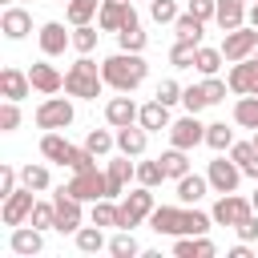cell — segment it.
Listing matches in <instances>:
<instances>
[{
    "label": "cell",
    "instance_id": "obj_1",
    "mask_svg": "<svg viewBox=\"0 0 258 258\" xmlns=\"http://www.w3.org/2000/svg\"><path fill=\"white\" fill-rule=\"evenodd\" d=\"M101 77H105V89H113V93H133L137 85H145L149 64H145L141 52H125V48H117L113 56L101 60Z\"/></svg>",
    "mask_w": 258,
    "mask_h": 258
},
{
    "label": "cell",
    "instance_id": "obj_2",
    "mask_svg": "<svg viewBox=\"0 0 258 258\" xmlns=\"http://www.w3.org/2000/svg\"><path fill=\"white\" fill-rule=\"evenodd\" d=\"M101 89H105L101 64H97L89 52H81V56L69 64V73H64V93H69V97H81V101H97Z\"/></svg>",
    "mask_w": 258,
    "mask_h": 258
},
{
    "label": "cell",
    "instance_id": "obj_3",
    "mask_svg": "<svg viewBox=\"0 0 258 258\" xmlns=\"http://www.w3.org/2000/svg\"><path fill=\"white\" fill-rule=\"evenodd\" d=\"M64 194H73V198H81V202H101V198H109V177H105V169H81V173H73L64 185H60Z\"/></svg>",
    "mask_w": 258,
    "mask_h": 258
},
{
    "label": "cell",
    "instance_id": "obj_4",
    "mask_svg": "<svg viewBox=\"0 0 258 258\" xmlns=\"http://www.w3.org/2000/svg\"><path fill=\"white\" fill-rule=\"evenodd\" d=\"M149 214H153V189L137 181V189L125 194V202H121V230H133V226L149 222Z\"/></svg>",
    "mask_w": 258,
    "mask_h": 258
},
{
    "label": "cell",
    "instance_id": "obj_5",
    "mask_svg": "<svg viewBox=\"0 0 258 258\" xmlns=\"http://www.w3.org/2000/svg\"><path fill=\"white\" fill-rule=\"evenodd\" d=\"M73 125V101L69 97H44L36 105V129H69Z\"/></svg>",
    "mask_w": 258,
    "mask_h": 258
},
{
    "label": "cell",
    "instance_id": "obj_6",
    "mask_svg": "<svg viewBox=\"0 0 258 258\" xmlns=\"http://www.w3.org/2000/svg\"><path fill=\"white\" fill-rule=\"evenodd\" d=\"M206 177H210V189H214V194H234L238 181H242V165H238L234 157L218 153V157L206 165Z\"/></svg>",
    "mask_w": 258,
    "mask_h": 258
},
{
    "label": "cell",
    "instance_id": "obj_7",
    "mask_svg": "<svg viewBox=\"0 0 258 258\" xmlns=\"http://www.w3.org/2000/svg\"><path fill=\"white\" fill-rule=\"evenodd\" d=\"M254 48H258V28H254V24H242V28L226 32V40H222V56H226L230 64H234V60H250Z\"/></svg>",
    "mask_w": 258,
    "mask_h": 258
},
{
    "label": "cell",
    "instance_id": "obj_8",
    "mask_svg": "<svg viewBox=\"0 0 258 258\" xmlns=\"http://www.w3.org/2000/svg\"><path fill=\"white\" fill-rule=\"evenodd\" d=\"M214 226H238L246 214H254V206H250V198H242V194H218V202H214Z\"/></svg>",
    "mask_w": 258,
    "mask_h": 258
},
{
    "label": "cell",
    "instance_id": "obj_9",
    "mask_svg": "<svg viewBox=\"0 0 258 258\" xmlns=\"http://www.w3.org/2000/svg\"><path fill=\"white\" fill-rule=\"evenodd\" d=\"M52 206H56V230H60V234H77V230L85 226V210H81L85 202H81V198L56 189V194H52Z\"/></svg>",
    "mask_w": 258,
    "mask_h": 258
},
{
    "label": "cell",
    "instance_id": "obj_10",
    "mask_svg": "<svg viewBox=\"0 0 258 258\" xmlns=\"http://www.w3.org/2000/svg\"><path fill=\"white\" fill-rule=\"evenodd\" d=\"M32 206H36V189L20 185L16 194H8V198H4V206H0L4 226H24V222L32 218Z\"/></svg>",
    "mask_w": 258,
    "mask_h": 258
},
{
    "label": "cell",
    "instance_id": "obj_11",
    "mask_svg": "<svg viewBox=\"0 0 258 258\" xmlns=\"http://www.w3.org/2000/svg\"><path fill=\"white\" fill-rule=\"evenodd\" d=\"M133 20H137V12H133L129 0H101V12H97V28L101 32H121Z\"/></svg>",
    "mask_w": 258,
    "mask_h": 258
},
{
    "label": "cell",
    "instance_id": "obj_12",
    "mask_svg": "<svg viewBox=\"0 0 258 258\" xmlns=\"http://www.w3.org/2000/svg\"><path fill=\"white\" fill-rule=\"evenodd\" d=\"M206 141V125L198 121V113H185V117H177L173 125H169V145H177V149H198Z\"/></svg>",
    "mask_w": 258,
    "mask_h": 258
},
{
    "label": "cell",
    "instance_id": "obj_13",
    "mask_svg": "<svg viewBox=\"0 0 258 258\" xmlns=\"http://www.w3.org/2000/svg\"><path fill=\"white\" fill-rule=\"evenodd\" d=\"M36 40H40V52H44L48 60H52V56H64V48H73V32H64L60 20H44L40 32H36Z\"/></svg>",
    "mask_w": 258,
    "mask_h": 258
},
{
    "label": "cell",
    "instance_id": "obj_14",
    "mask_svg": "<svg viewBox=\"0 0 258 258\" xmlns=\"http://www.w3.org/2000/svg\"><path fill=\"white\" fill-rule=\"evenodd\" d=\"M105 177H109V198H121L125 185L137 177V161H129V153L109 157V161H105Z\"/></svg>",
    "mask_w": 258,
    "mask_h": 258
},
{
    "label": "cell",
    "instance_id": "obj_15",
    "mask_svg": "<svg viewBox=\"0 0 258 258\" xmlns=\"http://www.w3.org/2000/svg\"><path fill=\"white\" fill-rule=\"evenodd\" d=\"M137 113H141V105H137L129 93H117V97L105 101V121H109L113 129H121V125H137Z\"/></svg>",
    "mask_w": 258,
    "mask_h": 258
},
{
    "label": "cell",
    "instance_id": "obj_16",
    "mask_svg": "<svg viewBox=\"0 0 258 258\" xmlns=\"http://www.w3.org/2000/svg\"><path fill=\"white\" fill-rule=\"evenodd\" d=\"M8 250L12 254H20V258H32V254H40L44 250V230H36V226H12V238H8Z\"/></svg>",
    "mask_w": 258,
    "mask_h": 258
},
{
    "label": "cell",
    "instance_id": "obj_17",
    "mask_svg": "<svg viewBox=\"0 0 258 258\" xmlns=\"http://www.w3.org/2000/svg\"><path fill=\"white\" fill-rule=\"evenodd\" d=\"M0 32H4L8 40H24V36L32 32V16H28V8L8 4V8L0 12Z\"/></svg>",
    "mask_w": 258,
    "mask_h": 258
},
{
    "label": "cell",
    "instance_id": "obj_18",
    "mask_svg": "<svg viewBox=\"0 0 258 258\" xmlns=\"http://www.w3.org/2000/svg\"><path fill=\"white\" fill-rule=\"evenodd\" d=\"M28 81H32V89H36V93H44V97H52V93H60V89H64V77L56 73V64H48V56H44V60H36V64L28 69Z\"/></svg>",
    "mask_w": 258,
    "mask_h": 258
},
{
    "label": "cell",
    "instance_id": "obj_19",
    "mask_svg": "<svg viewBox=\"0 0 258 258\" xmlns=\"http://www.w3.org/2000/svg\"><path fill=\"white\" fill-rule=\"evenodd\" d=\"M28 93H32L28 73H24V69H16V64H8V69L0 73V97H4V101H24Z\"/></svg>",
    "mask_w": 258,
    "mask_h": 258
},
{
    "label": "cell",
    "instance_id": "obj_20",
    "mask_svg": "<svg viewBox=\"0 0 258 258\" xmlns=\"http://www.w3.org/2000/svg\"><path fill=\"white\" fill-rule=\"evenodd\" d=\"M214 242L206 234H177L173 238V258H214Z\"/></svg>",
    "mask_w": 258,
    "mask_h": 258
},
{
    "label": "cell",
    "instance_id": "obj_21",
    "mask_svg": "<svg viewBox=\"0 0 258 258\" xmlns=\"http://www.w3.org/2000/svg\"><path fill=\"white\" fill-rule=\"evenodd\" d=\"M246 8H250V0H218L214 24H218L222 32H234V28L246 24Z\"/></svg>",
    "mask_w": 258,
    "mask_h": 258
},
{
    "label": "cell",
    "instance_id": "obj_22",
    "mask_svg": "<svg viewBox=\"0 0 258 258\" xmlns=\"http://www.w3.org/2000/svg\"><path fill=\"white\" fill-rule=\"evenodd\" d=\"M145 145H149V129H141V125H121L117 129V153L145 157Z\"/></svg>",
    "mask_w": 258,
    "mask_h": 258
},
{
    "label": "cell",
    "instance_id": "obj_23",
    "mask_svg": "<svg viewBox=\"0 0 258 258\" xmlns=\"http://www.w3.org/2000/svg\"><path fill=\"white\" fill-rule=\"evenodd\" d=\"M181 202L177 206H153V214H149V226L157 230V234H169V238H177L181 234Z\"/></svg>",
    "mask_w": 258,
    "mask_h": 258
},
{
    "label": "cell",
    "instance_id": "obj_24",
    "mask_svg": "<svg viewBox=\"0 0 258 258\" xmlns=\"http://www.w3.org/2000/svg\"><path fill=\"white\" fill-rule=\"evenodd\" d=\"M254 73H258V60H254V56H250V60H234V64H230V73H226L230 93L246 97V93H250V85H254Z\"/></svg>",
    "mask_w": 258,
    "mask_h": 258
},
{
    "label": "cell",
    "instance_id": "obj_25",
    "mask_svg": "<svg viewBox=\"0 0 258 258\" xmlns=\"http://www.w3.org/2000/svg\"><path fill=\"white\" fill-rule=\"evenodd\" d=\"M137 125H141V129H149V133L169 129V125H173V121H169V105H161L157 97H153V101H145V105H141V113H137Z\"/></svg>",
    "mask_w": 258,
    "mask_h": 258
},
{
    "label": "cell",
    "instance_id": "obj_26",
    "mask_svg": "<svg viewBox=\"0 0 258 258\" xmlns=\"http://www.w3.org/2000/svg\"><path fill=\"white\" fill-rule=\"evenodd\" d=\"M206 194H210V177H206V173H185V177H177V202H181V206H198Z\"/></svg>",
    "mask_w": 258,
    "mask_h": 258
},
{
    "label": "cell",
    "instance_id": "obj_27",
    "mask_svg": "<svg viewBox=\"0 0 258 258\" xmlns=\"http://www.w3.org/2000/svg\"><path fill=\"white\" fill-rule=\"evenodd\" d=\"M40 153H44L48 161L64 165V161H69V153H73V141H69L60 129H44V137H40Z\"/></svg>",
    "mask_w": 258,
    "mask_h": 258
},
{
    "label": "cell",
    "instance_id": "obj_28",
    "mask_svg": "<svg viewBox=\"0 0 258 258\" xmlns=\"http://www.w3.org/2000/svg\"><path fill=\"white\" fill-rule=\"evenodd\" d=\"M73 242H77L81 254H101V250H109V242H105V226H97V222L81 226V230L73 234Z\"/></svg>",
    "mask_w": 258,
    "mask_h": 258
},
{
    "label": "cell",
    "instance_id": "obj_29",
    "mask_svg": "<svg viewBox=\"0 0 258 258\" xmlns=\"http://www.w3.org/2000/svg\"><path fill=\"white\" fill-rule=\"evenodd\" d=\"M89 222H97V226H105V230H121V206H117V198H101V202H93Z\"/></svg>",
    "mask_w": 258,
    "mask_h": 258
},
{
    "label": "cell",
    "instance_id": "obj_30",
    "mask_svg": "<svg viewBox=\"0 0 258 258\" xmlns=\"http://www.w3.org/2000/svg\"><path fill=\"white\" fill-rule=\"evenodd\" d=\"M202 28H206V20H198L194 12H181L173 20V36L177 40H189V44H202Z\"/></svg>",
    "mask_w": 258,
    "mask_h": 258
},
{
    "label": "cell",
    "instance_id": "obj_31",
    "mask_svg": "<svg viewBox=\"0 0 258 258\" xmlns=\"http://www.w3.org/2000/svg\"><path fill=\"white\" fill-rule=\"evenodd\" d=\"M161 165H165V177H185L189 173V149H177V145H169L165 153H161Z\"/></svg>",
    "mask_w": 258,
    "mask_h": 258
},
{
    "label": "cell",
    "instance_id": "obj_32",
    "mask_svg": "<svg viewBox=\"0 0 258 258\" xmlns=\"http://www.w3.org/2000/svg\"><path fill=\"white\" fill-rule=\"evenodd\" d=\"M20 185H28V189L44 194V189L52 185V177H48V165H40V161H28V165H20Z\"/></svg>",
    "mask_w": 258,
    "mask_h": 258
},
{
    "label": "cell",
    "instance_id": "obj_33",
    "mask_svg": "<svg viewBox=\"0 0 258 258\" xmlns=\"http://www.w3.org/2000/svg\"><path fill=\"white\" fill-rule=\"evenodd\" d=\"M97 12H101V0H69V4H64V16H69L73 28H77V24H93Z\"/></svg>",
    "mask_w": 258,
    "mask_h": 258
},
{
    "label": "cell",
    "instance_id": "obj_34",
    "mask_svg": "<svg viewBox=\"0 0 258 258\" xmlns=\"http://www.w3.org/2000/svg\"><path fill=\"white\" fill-rule=\"evenodd\" d=\"M234 125H242V129H258V97H254V93H246V97L234 101Z\"/></svg>",
    "mask_w": 258,
    "mask_h": 258
},
{
    "label": "cell",
    "instance_id": "obj_35",
    "mask_svg": "<svg viewBox=\"0 0 258 258\" xmlns=\"http://www.w3.org/2000/svg\"><path fill=\"white\" fill-rule=\"evenodd\" d=\"M222 48H206V44H198V52H194V69L202 73V77H218V69H222Z\"/></svg>",
    "mask_w": 258,
    "mask_h": 258
},
{
    "label": "cell",
    "instance_id": "obj_36",
    "mask_svg": "<svg viewBox=\"0 0 258 258\" xmlns=\"http://www.w3.org/2000/svg\"><path fill=\"white\" fill-rule=\"evenodd\" d=\"M210 226H214V214H202L198 206L181 210V234H210Z\"/></svg>",
    "mask_w": 258,
    "mask_h": 258
},
{
    "label": "cell",
    "instance_id": "obj_37",
    "mask_svg": "<svg viewBox=\"0 0 258 258\" xmlns=\"http://www.w3.org/2000/svg\"><path fill=\"white\" fill-rule=\"evenodd\" d=\"M145 32H141V20H133V24H125L121 32H117V48H125V52H145Z\"/></svg>",
    "mask_w": 258,
    "mask_h": 258
},
{
    "label": "cell",
    "instance_id": "obj_38",
    "mask_svg": "<svg viewBox=\"0 0 258 258\" xmlns=\"http://www.w3.org/2000/svg\"><path fill=\"white\" fill-rule=\"evenodd\" d=\"M206 145H210L214 153H226V149L234 145V129H230L226 121H214V125H206Z\"/></svg>",
    "mask_w": 258,
    "mask_h": 258
},
{
    "label": "cell",
    "instance_id": "obj_39",
    "mask_svg": "<svg viewBox=\"0 0 258 258\" xmlns=\"http://www.w3.org/2000/svg\"><path fill=\"white\" fill-rule=\"evenodd\" d=\"M109 254H113V258H137V254H141V246H137L133 230H117V234L109 238Z\"/></svg>",
    "mask_w": 258,
    "mask_h": 258
},
{
    "label": "cell",
    "instance_id": "obj_40",
    "mask_svg": "<svg viewBox=\"0 0 258 258\" xmlns=\"http://www.w3.org/2000/svg\"><path fill=\"white\" fill-rule=\"evenodd\" d=\"M137 181L149 185V189H157V185L165 181V165H161V157H153V161H137Z\"/></svg>",
    "mask_w": 258,
    "mask_h": 258
},
{
    "label": "cell",
    "instance_id": "obj_41",
    "mask_svg": "<svg viewBox=\"0 0 258 258\" xmlns=\"http://www.w3.org/2000/svg\"><path fill=\"white\" fill-rule=\"evenodd\" d=\"M97 40H101V28H97V24H77V28H73V48H77V52H93Z\"/></svg>",
    "mask_w": 258,
    "mask_h": 258
},
{
    "label": "cell",
    "instance_id": "obj_42",
    "mask_svg": "<svg viewBox=\"0 0 258 258\" xmlns=\"http://www.w3.org/2000/svg\"><path fill=\"white\" fill-rule=\"evenodd\" d=\"M85 145H89V149H93L97 157H105L109 149H117V133H109V129H89Z\"/></svg>",
    "mask_w": 258,
    "mask_h": 258
},
{
    "label": "cell",
    "instance_id": "obj_43",
    "mask_svg": "<svg viewBox=\"0 0 258 258\" xmlns=\"http://www.w3.org/2000/svg\"><path fill=\"white\" fill-rule=\"evenodd\" d=\"M28 226H36V230H56V206H52V202H36Z\"/></svg>",
    "mask_w": 258,
    "mask_h": 258
},
{
    "label": "cell",
    "instance_id": "obj_44",
    "mask_svg": "<svg viewBox=\"0 0 258 258\" xmlns=\"http://www.w3.org/2000/svg\"><path fill=\"white\" fill-rule=\"evenodd\" d=\"M194 52H198V44H189V40H173V48H169V64H173V69H194Z\"/></svg>",
    "mask_w": 258,
    "mask_h": 258
},
{
    "label": "cell",
    "instance_id": "obj_45",
    "mask_svg": "<svg viewBox=\"0 0 258 258\" xmlns=\"http://www.w3.org/2000/svg\"><path fill=\"white\" fill-rule=\"evenodd\" d=\"M181 105H185V113H202L210 101H206V89L202 85H185L181 89Z\"/></svg>",
    "mask_w": 258,
    "mask_h": 258
},
{
    "label": "cell",
    "instance_id": "obj_46",
    "mask_svg": "<svg viewBox=\"0 0 258 258\" xmlns=\"http://www.w3.org/2000/svg\"><path fill=\"white\" fill-rule=\"evenodd\" d=\"M20 129V101H4L0 105V133H16Z\"/></svg>",
    "mask_w": 258,
    "mask_h": 258
},
{
    "label": "cell",
    "instance_id": "obj_47",
    "mask_svg": "<svg viewBox=\"0 0 258 258\" xmlns=\"http://www.w3.org/2000/svg\"><path fill=\"white\" fill-rule=\"evenodd\" d=\"M149 16H153L157 24H173L181 12H177V4H173V0H149Z\"/></svg>",
    "mask_w": 258,
    "mask_h": 258
},
{
    "label": "cell",
    "instance_id": "obj_48",
    "mask_svg": "<svg viewBox=\"0 0 258 258\" xmlns=\"http://www.w3.org/2000/svg\"><path fill=\"white\" fill-rule=\"evenodd\" d=\"M181 89H185V85H177L173 77H165V81L157 85V93H153V97H157L161 105H177V101H181Z\"/></svg>",
    "mask_w": 258,
    "mask_h": 258
},
{
    "label": "cell",
    "instance_id": "obj_49",
    "mask_svg": "<svg viewBox=\"0 0 258 258\" xmlns=\"http://www.w3.org/2000/svg\"><path fill=\"white\" fill-rule=\"evenodd\" d=\"M202 89H206V101H210V105H218V101H226V89H230V85H226L222 77H206V81H202Z\"/></svg>",
    "mask_w": 258,
    "mask_h": 258
},
{
    "label": "cell",
    "instance_id": "obj_50",
    "mask_svg": "<svg viewBox=\"0 0 258 258\" xmlns=\"http://www.w3.org/2000/svg\"><path fill=\"white\" fill-rule=\"evenodd\" d=\"M16 181H20V169H12V165H0V202H4L8 194H16V189H20Z\"/></svg>",
    "mask_w": 258,
    "mask_h": 258
},
{
    "label": "cell",
    "instance_id": "obj_51",
    "mask_svg": "<svg viewBox=\"0 0 258 258\" xmlns=\"http://www.w3.org/2000/svg\"><path fill=\"white\" fill-rule=\"evenodd\" d=\"M234 234H238V242H258V214H246L234 226Z\"/></svg>",
    "mask_w": 258,
    "mask_h": 258
},
{
    "label": "cell",
    "instance_id": "obj_52",
    "mask_svg": "<svg viewBox=\"0 0 258 258\" xmlns=\"http://www.w3.org/2000/svg\"><path fill=\"white\" fill-rule=\"evenodd\" d=\"M230 157H234L238 165H246V161L258 157V145H254V141H234V145H230Z\"/></svg>",
    "mask_w": 258,
    "mask_h": 258
},
{
    "label": "cell",
    "instance_id": "obj_53",
    "mask_svg": "<svg viewBox=\"0 0 258 258\" xmlns=\"http://www.w3.org/2000/svg\"><path fill=\"white\" fill-rule=\"evenodd\" d=\"M185 12H194L198 20H206V24H210V20H214V12H218V0H189V4H185Z\"/></svg>",
    "mask_w": 258,
    "mask_h": 258
},
{
    "label": "cell",
    "instance_id": "obj_54",
    "mask_svg": "<svg viewBox=\"0 0 258 258\" xmlns=\"http://www.w3.org/2000/svg\"><path fill=\"white\" fill-rule=\"evenodd\" d=\"M230 258H250V242H238V246L230 250Z\"/></svg>",
    "mask_w": 258,
    "mask_h": 258
},
{
    "label": "cell",
    "instance_id": "obj_55",
    "mask_svg": "<svg viewBox=\"0 0 258 258\" xmlns=\"http://www.w3.org/2000/svg\"><path fill=\"white\" fill-rule=\"evenodd\" d=\"M246 24L258 28V0H250V8H246Z\"/></svg>",
    "mask_w": 258,
    "mask_h": 258
},
{
    "label": "cell",
    "instance_id": "obj_56",
    "mask_svg": "<svg viewBox=\"0 0 258 258\" xmlns=\"http://www.w3.org/2000/svg\"><path fill=\"white\" fill-rule=\"evenodd\" d=\"M242 173H246V177H254V181H258V157H254V161H246V165H242Z\"/></svg>",
    "mask_w": 258,
    "mask_h": 258
},
{
    "label": "cell",
    "instance_id": "obj_57",
    "mask_svg": "<svg viewBox=\"0 0 258 258\" xmlns=\"http://www.w3.org/2000/svg\"><path fill=\"white\" fill-rule=\"evenodd\" d=\"M250 206H254V214H258V185H254V194H250Z\"/></svg>",
    "mask_w": 258,
    "mask_h": 258
},
{
    "label": "cell",
    "instance_id": "obj_58",
    "mask_svg": "<svg viewBox=\"0 0 258 258\" xmlns=\"http://www.w3.org/2000/svg\"><path fill=\"white\" fill-rule=\"evenodd\" d=\"M250 93H254V97H258V73H254V85H250Z\"/></svg>",
    "mask_w": 258,
    "mask_h": 258
},
{
    "label": "cell",
    "instance_id": "obj_59",
    "mask_svg": "<svg viewBox=\"0 0 258 258\" xmlns=\"http://www.w3.org/2000/svg\"><path fill=\"white\" fill-rule=\"evenodd\" d=\"M254 145H258V129H254Z\"/></svg>",
    "mask_w": 258,
    "mask_h": 258
},
{
    "label": "cell",
    "instance_id": "obj_60",
    "mask_svg": "<svg viewBox=\"0 0 258 258\" xmlns=\"http://www.w3.org/2000/svg\"><path fill=\"white\" fill-rule=\"evenodd\" d=\"M254 60H258V48H254Z\"/></svg>",
    "mask_w": 258,
    "mask_h": 258
},
{
    "label": "cell",
    "instance_id": "obj_61",
    "mask_svg": "<svg viewBox=\"0 0 258 258\" xmlns=\"http://www.w3.org/2000/svg\"><path fill=\"white\" fill-rule=\"evenodd\" d=\"M56 4H69V0H56Z\"/></svg>",
    "mask_w": 258,
    "mask_h": 258
}]
</instances>
